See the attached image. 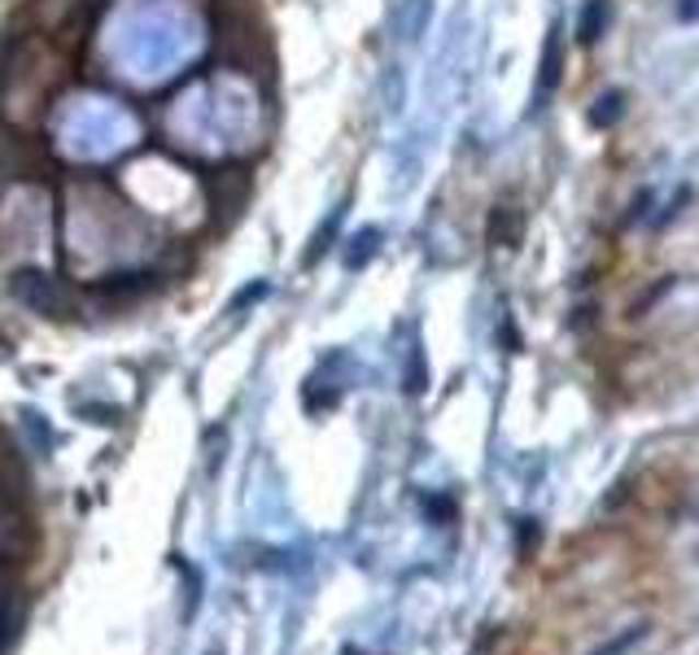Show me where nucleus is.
<instances>
[{
    "label": "nucleus",
    "instance_id": "f257e3e1",
    "mask_svg": "<svg viewBox=\"0 0 699 655\" xmlns=\"http://www.w3.org/2000/svg\"><path fill=\"white\" fill-rule=\"evenodd\" d=\"M560 22L547 26V39H542V57H538V83H534V110H542L551 101V92L560 88L564 79V39H560Z\"/></svg>",
    "mask_w": 699,
    "mask_h": 655
},
{
    "label": "nucleus",
    "instance_id": "f03ea898",
    "mask_svg": "<svg viewBox=\"0 0 699 655\" xmlns=\"http://www.w3.org/2000/svg\"><path fill=\"white\" fill-rule=\"evenodd\" d=\"M9 289H13V298H18L22 307H31V311H39V315H57V311H61L57 285H53L48 276H39V272H18Z\"/></svg>",
    "mask_w": 699,
    "mask_h": 655
},
{
    "label": "nucleus",
    "instance_id": "7ed1b4c3",
    "mask_svg": "<svg viewBox=\"0 0 699 655\" xmlns=\"http://www.w3.org/2000/svg\"><path fill=\"white\" fill-rule=\"evenodd\" d=\"M608 26H612V0H586L577 13V44L582 48L599 44L608 35Z\"/></svg>",
    "mask_w": 699,
    "mask_h": 655
},
{
    "label": "nucleus",
    "instance_id": "20e7f679",
    "mask_svg": "<svg viewBox=\"0 0 699 655\" xmlns=\"http://www.w3.org/2000/svg\"><path fill=\"white\" fill-rule=\"evenodd\" d=\"M520 232H525V219H520V210H516V206H494V210H490V223H485L490 245L516 250V245H520Z\"/></svg>",
    "mask_w": 699,
    "mask_h": 655
},
{
    "label": "nucleus",
    "instance_id": "39448f33",
    "mask_svg": "<svg viewBox=\"0 0 699 655\" xmlns=\"http://www.w3.org/2000/svg\"><path fill=\"white\" fill-rule=\"evenodd\" d=\"M626 110H630V96L621 92V88H608V92H599V101L591 105V127L595 131H608V127H617L621 118H626Z\"/></svg>",
    "mask_w": 699,
    "mask_h": 655
},
{
    "label": "nucleus",
    "instance_id": "423d86ee",
    "mask_svg": "<svg viewBox=\"0 0 699 655\" xmlns=\"http://www.w3.org/2000/svg\"><path fill=\"white\" fill-rule=\"evenodd\" d=\"M380 241H385V232H380V228H363V232H354V237H350V245L342 250V263H346L350 272H363V267L380 254Z\"/></svg>",
    "mask_w": 699,
    "mask_h": 655
},
{
    "label": "nucleus",
    "instance_id": "0eeeda50",
    "mask_svg": "<svg viewBox=\"0 0 699 655\" xmlns=\"http://www.w3.org/2000/svg\"><path fill=\"white\" fill-rule=\"evenodd\" d=\"M428 22H433V0H402V13H398L402 39H420Z\"/></svg>",
    "mask_w": 699,
    "mask_h": 655
},
{
    "label": "nucleus",
    "instance_id": "6e6552de",
    "mask_svg": "<svg viewBox=\"0 0 699 655\" xmlns=\"http://www.w3.org/2000/svg\"><path fill=\"white\" fill-rule=\"evenodd\" d=\"M342 215H346V206H337V210H333V215L320 223V232L311 237V250H307V267H316V263H320V258L333 250V237H337V228H342Z\"/></svg>",
    "mask_w": 699,
    "mask_h": 655
},
{
    "label": "nucleus",
    "instance_id": "1a4fd4ad",
    "mask_svg": "<svg viewBox=\"0 0 699 655\" xmlns=\"http://www.w3.org/2000/svg\"><path fill=\"white\" fill-rule=\"evenodd\" d=\"M648 630H652V625H648V621H639V625H630V630H621L617 639H608L604 647H595V652H591V655H626V652H634V647H639V643L648 639Z\"/></svg>",
    "mask_w": 699,
    "mask_h": 655
},
{
    "label": "nucleus",
    "instance_id": "9d476101",
    "mask_svg": "<svg viewBox=\"0 0 699 655\" xmlns=\"http://www.w3.org/2000/svg\"><path fill=\"white\" fill-rule=\"evenodd\" d=\"M402 389H406L411 398H420V393L428 389V367H424V349H420V345L411 349V363H406V376H402Z\"/></svg>",
    "mask_w": 699,
    "mask_h": 655
},
{
    "label": "nucleus",
    "instance_id": "9b49d317",
    "mask_svg": "<svg viewBox=\"0 0 699 655\" xmlns=\"http://www.w3.org/2000/svg\"><path fill=\"white\" fill-rule=\"evenodd\" d=\"M669 289H674V276H661V280H656V285H652V289H648V294H643V298L630 307V320H643V315H648V311H652V307H656V302H661Z\"/></svg>",
    "mask_w": 699,
    "mask_h": 655
},
{
    "label": "nucleus",
    "instance_id": "f8f14e48",
    "mask_svg": "<svg viewBox=\"0 0 699 655\" xmlns=\"http://www.w3.org/2000/svg\"><path fill=\"white\" fill-rule=\"evenodd\" d=\"M687 202H691V184H683V188L674 193V202H669V206H661V210L652 215V228H669V223L683 215V206H687Z\"/></svg>",
    "mask_w": 699,
    "mask_h": 655
},
{
    "label": "nucleus",
    "instance_id": "ddd939ff",
    "mask_svg": "<svg viewBox=\"0 0 699 655\" xmlns=\"http://www.w3.org/2000/svg\"><path fill=\"white\" fill-rule=\"evenodd\" d=\"M652 206H656V193H652V188H643V193L634 197V206L626 210V223L634 228V223H643V219H652Z\"/></svg>",
    "mask_w": 699,
    "mask_h": 655
},
{
    "label": "nucleus",
    "instance_id": "4468645a",
    "mask_svg": "<svg viewBox=\"0 0 699 655\" xmlns=\"http://www.w3.org/2000/svg\"><path fill=\"white\" fill-rule=\"evenodd\" d=\"M13 625H18V617H13V608H9V604H0V652H4L9 643H13V634H18Z\"/></svg>",
    "mask_w": 699,
    "mask_h": 655
},
{
    "label": "nucleus",
    "instance_id": "2eb2a0df",
    "mask_svg": "<svg viewBox=\"0 0 699 655\" xmlns=\"http://www.w3.org/2000/svg\"><path fill=\"white\" fill-rule=\"evenodd\" d=\"M674 18H678V22H699V0H678V4H674Z\"/></svg>",
    "mask_w": 699,
    "mask_h": 655
}]
</instances>
